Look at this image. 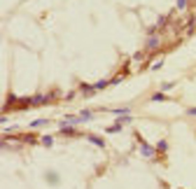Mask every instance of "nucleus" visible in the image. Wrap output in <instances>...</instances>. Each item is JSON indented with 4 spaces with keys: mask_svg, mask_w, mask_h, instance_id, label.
I'll return each instance as SVG.
<instances>
[{
    "mask_svg": "<svg viewBox=\"0 0 196 189\" xmlns=\"http://www.w3.org/2000/svg\"><path fill=\"white\" fill-rule=\"evenodd\" d=\"M89 140H91L94 145H98V147H105V143H103V140L98 138V135H89Z\"/></svg>",
    "mask_w": 196,
    "mask_h": 189,
    "instance_id": "f257e3e1",
    "label": "nucleus"
},
{
    "mask_svg": "<svg viewBox=\"0 0 196 189\" xmlns=\"http://www.w3.org/2000/svg\"><path fill=\"white\" fill-rule=\"evenodd\" d=\"M142 154H145V157H154V149L147 147V145H142Z\"/></svg>",
    "mask_w": 196,
    "mask_h": 189,
    "instance_id": "f03ea898",
    "label": "nucleus"
},
{
    "mask_svg": "<svg viewBox=\"0 0 196 189\" xmlns=\"http://www.w3.org/2000/svg\"><path fill=\"white\" fill-rule=\"evenodd\" d=\"M117 131H121V124H119V122L112 124V126H108V133H117Z\"/></svg>",
    "mask_w": 196,
    "mask_h": 189,
    "instance_id": "7ed1b4c3",
    "label": "nucleus"
},
{
    "mask_svg": "<svg viewBox=\"0 0 196 189\" xmlns=\"http://www.w3.org/2000/svg\"><path fill=\"white\" fill-rule=\"evenodd\" d=\"M47 180H49L51 184H56V182H59V175H54V173H47Z\"/></svg>",
    "mask_w": 196,
    "mask_h": 189,
    "instance_id": "20e7f679",
    "label": "nucleus"
},
{
    "mask_svg": "<svg viewBox=\"0 0 196 189\" xmlns=\"http://www.w3.org/2000/svg\"><path fill=\"white\" fill-rule=\"evenodd\" d=\"M152 100H154V103H161V100H166V96H164V93H154Z\"/></svg>",
    "mask_w": 196,
    "mask_h": 189,
    "instance_id": "39448f33",
    "label": "nucleus"
},
{
    "mask_svg": "<svg viewBox=\"0 0 196 189\" xmlns=\"http://www.w3.org/2000/svg\"><path fill=\"white\" fill-rule=\"evenodd\" d=\"M51 143H54V140H51V135H44V138H42V145L44 147H51Z\"/></svg>",
    "mask_w": 196,
    "mask_h": 189,
    "instance_id": "423d86ee",
    "label": "nucleus"
},
{
    "mask_svg": "<svg viewBox=\"0 0 196 189\" xmlns=\"http://www.w3.org/2000/svg\"><path fill=\"white\" fill-rule=\"evenodd\" d=\"M105 87H108V79H103V82H98V84H94V89L98 91V89H105Z\"/></svg>",
    "mask_w": 196,
    "mask_h": 189,
    "instance_id": "0eeeda50",
    "label": "nucleus"
},
{
    "mask_svg": "<svg viewBox=\"0 0 196 189\" xmlns=\"http://www.w3.org/2000/svg\"><path fill=\"white\" fill-rule=\"evenodd\" d=\"M156 44H159V38H152V40H147V47H150V49H154Z\"/></svg>",
    "mask_w": 196,
    "mask_h": 189,
    "instance_id": "6e6552de",
    "label": "nucleus"
},
{
    "mask_svg": "<svg viewBox=\"0 0 196 189\" xmlns=\"http://www.w3.org/2000/svg\"><path fill=\"white\" fill-rule=\"evenodd\" d=\"M79 117H82V122H86V119H91V112H89V110H84Z\"/></svg>",
    "mask_w": 196,
    "mask_h": 189,
    "instance_id": "1a4fd4ad",
    "label": "nucleus"
},
{
    "mask_svg": "<svg viewBox=\"0 0 196 189\" xmlns=\"http://www.w3.org/2000/svg\"><path fill=\"white\" fill-rule=\"evenodd\" d=\"M177 9H187V0H177Z\"/></svg>",
    "mask_w": 196,
    "mask_h": 189,
    "instance_id": "9d476101",
    "label": "nucleus"
},
{
    "mask_svg": "<svg viewBox=\"0 0 196 189\" xmlns=\"http://www.w3.org/2000/svg\"><path fill=\"white\" fill-rule=\"evenodd\" d=\"M42 124H47V119H38V122H33L30 126H42Z\"/></svg>",
    "mask_w": 196,
    "mask_h": 189,
    "instance_id": "9b49d317",
    "label": "nucleus"
},
{
    "mask_svg": "<svg viewBox=\"0 0 196 189\" xmlns=\"http://www.w3.org/2000/svg\"><path fill=\"white\" fill-rule=\"evenodd\" d=\"M187 114H191V117H196V108H191V110H187Z\"/></svg>",
    "mask_w": 196,
    "mask_h": 189,
    "instance_id": "f8f14e48",
    "label": "nucleus"
}]
</instances>
